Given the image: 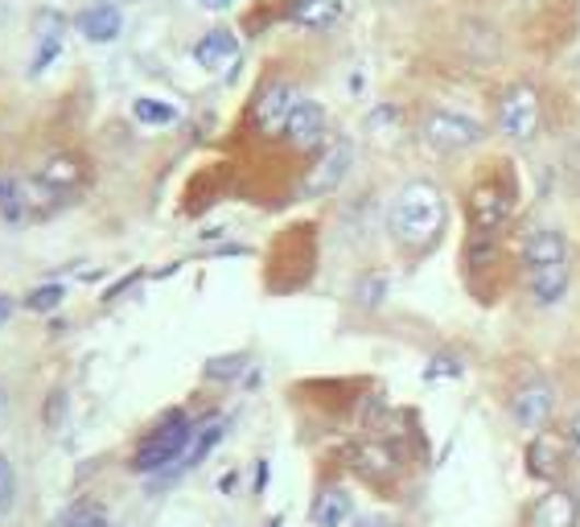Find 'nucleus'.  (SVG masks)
<instances>
[{"instance_id":"obj_1","label":"nucleus","mask_w":580,"mask_h":527,"mask_svg":"<svg viewBox=\"0 0 580 527\" xmlns=\"http://www.w3.org/2000/svg\"><path fill=\"white\" fill-rule=\"evenodd\" d=\"M444 219H449V206H444V194L437 182H428V177H416L408 186L395 194L392 203V236L399 248H408V252H428L444 231Z\"/></svg>"},{"instance_id":"obj_2","label":"nucleus","mask_w":580,"mask_h":527,"mask_svg":"<svg viewBox=\"0 0 580 527\" xmlns=\"http://www.w3.org/2000/svg\"><path fill=\"white\" fill-rule=\"evenodd\" d=\"M194 421H189L186 412H165V421L137 445V454H132V470L137 474H161V470H170L177 461L189 454V445H194Z\"/></svg>"},{"instance_id":"obj_3","label":"nucleus","mask_w":580,"mask_h":527,"mask_svg":"<svg viewBox=\"0 0 580 527\" xmlns=\"http://www.w3.org/2000/svg\"><path fill=\"white\" fill-rule=\"evenodd\" d=\"M420 137H425L428 149H437V153H465V149H478L482 140H486V128H482L474 116H465V112H428L420 119Z\"/></svg>"},{"instance_id":"obj_4","label":"nucleus","mask_w":580,"mask_h":527,"mask_svg":"<svg viewBox=\"0 0 580 527\" xmlns=\"http://www.w3.org/2000/svg\"><path fill=\"white\" fill-rule=\"evenodd\" d=\"M297 103H301V95H297V87L289 79H268L256 91V100H252V128L259 137H285Z\"/></svg>"},{"instance_id":"obj_5","label":"nucleus","mask_w":580,"mask_h":527,"mask_svg":"<svg viewBox=\"0 0 580 527\" xmlns=\"http://www.w3.org/2000/svg\"><path fill=\"white\" fill-rule=\"evenodd\" d=\"M514 210V186L507 177H486L469 190V222L474 231H486V236H498Z\"/></svg>"},{"instance_id":"obj_6","label":"nucleus","mask_w":580,"mask_h":527,"mask_svg":"<svg viewBox=\"0 0 580 527\" xmlns=\"http://www.w3.org/2000/svg\"><path fill=\"white\" fill-rule=\"evenodd\" d=\"M498 128L511 140H531L540 133V95L531 83H514L498 100Z\"/></svg>"},{"instance_id":"obj_7","label":"nucleus","mask_w":580,"mask_h":527,"mask_svg":"<svg viewBox=\"0 0 580 527\" xmlns=\"http://www.w3.org/2000/svg\"><path fill=\"white\" fill-rule=\"evenodd\" d=\"M350 165H355V145H350L346 137L329 140V145H325V153L317 157V165H313L309 177H305V198L334 194V190L341 186V177L350 173Z\"/></svg>"},{"instance_id":"obj_8","label":"nucleus","mask_w":580,"mask_h":527,"mask_svg":"<svg viewBox=\"0 0 580 527\" xmlns=\"http://www.w3.org/2000/svg\"><path fill=\"white\" fill-rule=\"evenodd\" d=\"M572 264V248H568V236L556 231V227H531L523 236V273H535V268H568Z\"/></svg>"},{"instance_id":"obj_9","label":"nucleus","mask_w":580,"mask_h":527,"mask_svg":"<svg viewBox=\"0 0 580 527\" xmlns=\"http://www.w3.org/2000/svg\"><path fill=\"white\" fill-rule=\"evenodd\" d=\"M552 409H556V396L544 379H531L511 396V421L523 433H544L547 421H552Z\"/></svg>"},{"instance_id":"obj_10","label":"nucleus","mask_w":580,"mask_h":527,"mask_svg":"<svg viewBox=\"0 0 580 527\" xmlns=\"http://www.w3.org/2000/svg\"><path fill=\"white\" fill-rule=\"evenodd\" d=\"M325 133H329V116H325L322 103L301 100L297 107H292L289 128H285V140H289L292 149H301V153H309V149H322Z\"/></svg>"},{"instance_id":"obj_11","label":"nucleus","mask_w":580,"mask_h":527,"mask_svg":"<svg viewBox=\"0 0 580 527\" xmlns=\"http://www.w3.org/2000/svg\"><path fill=\"white\" fill-rule=\"evenodd\" d=\"M577 515H580L577 494L564 491V486H552V491L540 494L527 507L523 527H577Z\"/></svg>"},{"instance_id":"obj_12","label":"nucleus","mask_w":580,"mask_h":527,"mask_svg":"<svg viewBox=\"0 0 580 527\" xmlns=\"http://www.w3.org/2000/svg\"><path fill=\"white\" fill-rule=\"evenodd\" d=\"M79 25V34L86 42H95V46H107V42H116L124 34V13L120 4H112V0H100V4H86L83 13L74 18Z\"/></svg>"},{"instance_id":"obj_13","label":"nucleus","mask_w":580,"mask_h":527,"mask_svg":"<svg viewBox=\"0 0 580 527\" xmlns=\"http://www.w3.org/2000/svg\"><path fill=\"white\" fill-rule=\"evenodd\" d=\"M564 461H568V449L556 433H535V442L527 449V474L540 478V482H556L564 474Z\"/></svg>"},{"instance_id":"obj_14","label":"nucleus","mask_w":580,"mask_h":527,"mask_svg":"<svg viewBox=\"0 0 580 527\" xmlns=\"http://www.w3.org/2000/svg\"><path fill=\"white\" fill-rule=\"evenodd\" d=\"M523 285H527V297L540 309L560 306L568 297V285H572V264L568 268H535V273H523Z\"/></svg>"},{"instance_id":"obj_15","label":"nucleus","mask_w":580,"mask_h":527,"mask_svg":"<svg viewBox=\"0 0 580 527\" xmlns=\"http://www.w3.org/2000/svg\"><path fill=\"white\" fill-rule=\"evenodd\" d=\"M240 58V37L231 34V30H210L194 42V62L206 70H222L231 67Z\"/></svg>"},{"instance_id":"obj_16","label":"nucleus","mask_w":580,"mask_h":527,"mask_svg":"<svg viewBox=\"0 0 580 527\" xmlns=\"http://www.w3.org/2000/svg\"><path fill=\"white\" fill-rule=\"evenodd\" d=\"M285 18L301 30H329L341 21V0H285Z\"/></svg>"},{"instance_id":"obj_17","label":"nucleus","mask_w":580,"mask_h":527,"mask_svg":"<svg viewBox=\"0 0 580 527\" xmlns=\"http://www.w3.org/2000/svg\"><path fill=\"white\" fill-rule=\"evenodd\" d=\"M350 466H355L362 478H371V482H387V478H395V470H399L392 445H375V442L355 445V449H350Z\"/></svg>"},{"instance_id":"obj_18","label":"nucleus","mask_w":580,"mask_h":527,"mask_svg":"<svg viewBox=\"0 0 580 527\" xmlns=\"http://www.w3.org/2000/svg\"><path fill=\"white\" fill-rule=\"evenodd\" d=\"M350 515H355V507H350V494L338 491V486H325V491L313 499V511H309L313 527H341Z\"/></svg>"},{"instance_id":"obj_19","label":"nucleus","mask_w":580,"mask_h":527,"mask_svg":"<svg viewBox=\"0 0 580 527\" xmlns=\"http://www.w3.org/2000/svg\"><path fill=\"white\" fill-rule=\"evenodd\" d=\"M0 215L4 222H25L34 215V206H30V186L18 182V177H0Z\"/></svg>"},{"instance_id":"obj_20","label":"nucleus","mask_w":580,"mask_h":527,"mask_svg":"<svg viewBox=\"0 0 580 527\" xmlns=\"http://www.w3.org/2000/svg\"><path fill=\"white\" fill-rule=\"evenodd\" d=\"M222 433H227V425H222L219 416H214V421H206V425L194 433V445H189V454L182 458V470H189V466L206 461V454H210V449L222 442Z\"/></svg>"},{"instance_id":"obj_21","label":"nucleus","mask_w":580,"mask_h":527,"mask_svg":"<svg viewBox=\"0 0 580 527\" xmlns=\"http://www.w3.org/2000/svg\"><path fill=\"white\" fill-rule=\"evenodd\" d=\"M79 161H74V157H54L50 165H46V170H42V182H46V186H54L58 190V194H67L70 186H79Z\"/></svg>"},{"instance_id":"obj_22","label":"nucleus","mask_w":580,"mask_h":527,"mask_svg":"<svg viewBox=\"0 0 580 527\" xmlns=\"http://www.w3.org/2000/svg\"><path fill=\"white\" fill-rule=\"evenodd\" d=\"M132 116L140 119V124H149V128H165V124H173L177 119V107L173 103H161V100H137L132 103Z\"/></svg>"},{"instance_id":"obj_23","label":"nucleus","mask_w":580,"mask_h":527,"mask_svg":"<svg viewBox=\"0 0 580 527\" xmlns=\"http://www.w3.org/2000/svg\"><path fill=\"white\" fill-rule=\"evenodd\" d=\"M247 371V355L235 351V355H219L206 363V379H214V383H235L240 375Z\"/></svg>"},{"instance_id":"obj_24","label":"nucleus","mask_w":580,"mask_h":527,"mask_svg":"<svg viewBox=\"0 0 580 527\" xmlns=\"http://www.w3.org/2000/svg\"><path fill=\"white\" fill-rule=\"evenodd\" d=\"M437 379H461V358L437 351V355L425 363V383H437Z\"/></svg>"},{"instance_id":"obj_25","label":"nucleus","mask_w":580,"mask_h":527,"mask_svg":"<svg viewBox=\"0 0 580 527\" xmlns=\"http://www.w3.org/2000/svg\"><path fill=\"white\" fill-rule=\"evenodd\" d=\"M18 503V470H13V461L0 454V515H9Z\"/></svg>"},{"instance_id":"obj_26","label":"nucleus","mask_w":580,"mask_h":527,"mask_svg":"<svg viewBox=\"0 0 580 527\" xmlns=\"http://www.w3.org/2000/svg\"><path fill=\"white\" fill-rule=\"evenodd\" d=\"M62 297H67V285H42L25 297V306L34 309V313H50V309L62 306Z\"/></svg>"},{"instance_id":"obj_27","label":"nucleus","mask_w":580,"mask_h":527,"mask_svg":"<svg viewBox=\"0 0 580 527\" xmlns=\"http://www.w3.org/2000/svg\"><path fill=\"white\" fill-rule=\"evenodd\" d=\"M34 30H37V42H62L67 18H62V13H54V9H46V13H37Z\"/></svg>"},{"instance_id":"obj_28","label":"nucleus","mask_w":580,"mask_h":527,"mask_svg":"<svg viewBox=\"0 0 580 527\" xmlns=\"http://www.w3.org/2000/svg\"><path fill=\"white\" fill-rule=\"evenodd\" d=\"M58 527H103V511L95 503H79V507H70L62 515V524Z\"/></svg>"},{"instance_id":"obj_29","label":"nucleus","mask_w":580,"mask_h":527,"mask_svg":"<svg viewBox=\"0 0 580 527\" xmlns=\"http://www.w3.org/2000/svg\"><path fill=\"white\" fill-rule=\"evenodd\" d=\"M383 297H387V276H383V273L362 276V280H359V306L375 309L379 301H383Z\"/></svg>"},{"instance_id":"obj_30","label":"nucleus","mask_w":580,"mask_h":527,"mask_svg":"<svg viewBox=\"0 0 580 527\" xmlns=\"http://www.w3.org/2000/svg\"><path fill=\"white\" fill-rule=\"evenodd\" d=\"M58 50H62V42H37V54H34V67H30V75H42V70L58 58Z\"/></svg>"},{"instance_id":"obj_31","label":"nucleus","mask_w":580,"mask_h":527,"mask_svg":"<svg viewBox=\"0 0 580 527\" xmlns=\"http://www.w3.org/2000/svg\"><path fill=\"white\" fill-rule=\"evenodd\" d=\"M62 412H67V391H54L50 404L42 409V421H46L50 428H58V425H62Z\"/></svg>"},{"instance_id":"obj_32","label":"nucleus","mask_w":580,"mask_h":527,"mask_svg":"<svg viewBox=\"0 0 580 527\" xmlns=\"http://www.w3.org/2000/svg\"><path fill=\"white\" fill-rule=\"evenodd\" d=\"M355 527H395V524L387 519V515H359V519H355Z\"/></svg>"},{"instance_id":"obj_33","label":"nucleus","mask_w":580,"mask_h":527,"mask_svg":"<svg viewBox=\"0 0 580 527\" xmlns=\"http://www.w3.org/2000/svg\"><path fill=\"white\" fill-rule=\"evenodd\" d=\"M252 486H256V494L268 491V461H259L256 466V482H252Z\"/></svg>"},{"instance_id":"obj_34","label":"nucleus","mask_w":580,"mask_h":527,"mask_svg":"<svg viewBox=\"0 0 580 527\" xmlns=\"http://www.w3.org/2000/svg\"><path fill=\"white\" fill-rule=\"evenodd\" d=\"M568 442H572V449L580 454V412L572 416V421H568Z\"/></svg>"},{"instance_id":"obj_35","label":"nucleus","mask_w":580,"mask_h":527,"mask_svg":"<svg viewBox=\"0 0 580 527\" xmlns=\"http://www.w3.org/2000/svg\"><path fill=\"white\" fill-rule=\"evenodd\" d=\"M235 0H202V9H214V13H222V9H231Z\"/></svg>"},{"instance_id":"obj_36","label":"nucleus","mask_w":580,"mask_h":527,"mask_svg":"<svg viewBox=\"0 0 580 527\" xmlns=\"http://www.w3.org/2000/svg\"><path fill=\"white\" fill-rule=\"evenodd\" d=\"M9 313H13V301H9V297H0V325L9 322Z\"/></svg>"},{"instance_id":"obj_37","label":"nucleus","mask_w":580,"mask_h":527,"mask_svg":"<svg viewBox=\"0 0 580 527\" xmlns=\"http://www.w3.org/2000/svg\"><path fill=\"white\" fill-rule=\"evenodd\" d=\"M264 527H285V519H280V515H272V519H268Z\"/></svg>"},{"instance_id":"obj_38","label":"nucleus","mask_w":580,"mask_h":527,"mask_svg":"<svg viewBox=\"0 0 580 527\" xmlns=\"http://www.w3.org/2000/svg\"><path fill=\"white\" fill-rule=\"evenodd\" d=\"M124 4H132V0H124Z\"/></svg>"},{"instance_id":"obj_39","label":"nucleus","mask_w":580,"mask_h":527,"mask_svg":"<svg viewBox=\"0 0 580 527\" xmlns=\"http://www.w3.org/2000/svg\"><path fill=\"white\" fill-rule=\"evenodd\" d=\"M103 527H107V524H103Z\"/></svg>"}]
</instances>
